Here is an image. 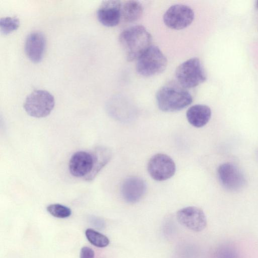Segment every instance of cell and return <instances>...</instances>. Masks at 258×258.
<instances>
[{
  "label": "cell",
  "mask_w": 258,
  "mask_h": 258,
  "mask_svg": "<svg viewBox=\"0 0 258 258\" xmlns=\"http://www.w3.org/2000/svg\"><path fill=\"white\" fill-rule=\"evenodd\" d=\"M147 184L145 181L138 176H132L123 181L120 187V192L123 199L130 204L140 201L145 195Z\"/></svg>",
  "instance_id": "obj_11"
},
{
  "label": "cell",
  "mask_w": 258,
  "mask_h": 258,
  "mask_svg": "<svg viewBox=\"0 0 258 258\" xmlns=\"http://www.w3.org/2000/svg\"><path fill=\"white\" fill-rule=\"evenodd\" d=\"M194 17V12L191 8L184 5L176 4L167 10L163 15V21L169 28L179 30L189 26Z\"/></svg>",
  "instance_id": "obj_7"
},
{
  "label": "cell",
  "mask_w": 258,
  "mask_h": 258,
  "mask_svg": "<svg viewBox=\"0 0 258 258\" xmlns=\"http://www.w3.org/2000/svg\"><path fill=\"white\" fill-rule=\"evenodd\" d=\"M121 6L120 1L102 2L97 11V17L99 22L106 27L117 25L121 18Z\"/></svg>",
  "instance_id": "obj_10"
},
{
  "label": "cell",
  "mask_w": 258,
  "mask_h": 258,
  "mask_svg": "<svg viewBox=\"0 0 258 258\" xmlns=\"http://www.w3.org/2000/svg\"><path fill=\"white\" fill-rule=\"evenodd\" d=\"M85 236L92 245L98 247H106L109 243L107 237L91 228L86 230Z\"/></svg>",
  "instance_id": "obj_17"
},
{
  "label": "cell",
  "mask_w": 258,
  "mask_h": 258,
  "mask_svg": "<svg viewBox=\"0 0 258 258\" xmlns=\"http://www.w3.org/2000/svg\"><path fill=\"white\" fill-rule=\"evenodd\" d=\"M19 25V20L16 17L2 18L0 20L1 32L4 35H7L17 29Z\"/></svg>",
  "instance_id": "obj_19"
},
{
  "label": "cell",
  "mask_w": 258,
  "mask_h": 258,
  "mask_svg": "<svg viewBox=\"0 0 258 258\" xmlns=\"http://www.w3.org/2000/svg\"><path fill=\"white\" fill-rule=\"evenodd\" d=\"M93 158L91 153L78 151L71 157L69 163L70 173L76 177H86L92 171Z\"/></svg>",
  "instance_id": "obj_12"
},
{
  "label": "cell",
  "mask_w": 258,
  "mask_h": 258,
  "mask_svg": "<svg viewBox=\"0 0 258 258\" xmlns=\"http://www.w3.org/2000/svg\"><path fill=\"white\" fill-rule=\"evenodd\" d=\"M177 82L186 89L192 88L203 83L206 75L200 60L193 57L178 66L175 71Z\"/></svg>",
  "instance_id": "obj_3"
},
{
  "label": "cell",
  "mask_w": 258,
  "mask_h": 258,
  "mask_svg": "<svg viewBox=\"0 0 258 258\" xmlns=\"http://www.w3.org/2000/svg\"><path fill=\"white\" fill-rule=\"evenodd\" d=\"M255 5H256V8L258 9V1H256Z\"/></svg>",
  "instance_id": "obj_22"
},
{
  "label": "cell",
  "mask_w": 258,
  "mask_h": 258,
  "mask_svg": "<svg viewBox=\"0 0 258 258\" xmlns=\"http://www.w3.org/2000/svg\"><path fill=\"white\" fill-rule=\"evenodd\" d=\"M167 64V59L161 50L151 45L137 59L136 70L141 76L151 77L163 72Z\"/></svg>",
  "instance_id": "obj_4"
},
{
  "label": "cell",
  "mask_w": 258,
  "mask_h": 258,
  "mask_svg": "<svg viewBox=\"0 0 258 258\" xmlns=\"http://www.w3.org/2000/svg\"><path fill=\"white\" fill-rule=\"evenodd\" d=\"M156 99L159 108L167 112L181 110L192 102V96L187 89L177 81L162 86L156 93Z\"/></svg>",
  "instance_id": "obj_1"
},
{
  "label": "cell",
  "mask_w": 258,
  "mask_h": 258,
  "mask_svg": "<svg viewBox=\"0 0 258 258\" xmlns=\"http://www.w3.org/2000/svg\"><path fill=\"white\" fill-rule=\"evenodd\" d=\"M217 175L222 186L230 191H238L246 185V178L236 165L226 162L221 164L218 168Z\"/></svg>",
  "instance_id": "obj_6"
},
{
  "label": "cell",
  "mask_w": 258,
  "mask_h": 258,
  "mask_svg": "<svg viewBox=\"0 0 258 258\" xmlns=\"http://www.w3.org/2000/svg\"><path fill=\"white\" fill-rule=\"evenodd\" d=\"M93 158L92 171L84 179L91 181L93 180L102 169L109 162L112 156L111 150L105 146L96 147L91 153Z\"/></svg>",
  "instance_id": "obj_15"
},
{
  "label": "cell",
  "mask_w": 258,
  "mask_h": 258,
  "mask_svg": "<svg viewBox=\"0 0 258 258\" xmlns=\"http://www.w3.org/2000/svg\"><path fill=\"white\" fill-rule=\"evenodd\" d=\"M178 221L187 228L195 232L204 230L207 226V218L199 208L189 206L180 209L176 214Z\"/></svg>",
  "instance_id": "obj_9"
},
{
  "label": "cell",
  "mask_w": 258,
  "mask_h": 258,
  "mask_svg": "<svg viewBox=\"0 0 258 258\" xmlns=\"http://www.w3.org/2000/svg\"><path fill=\"white\" fill-rule=\"evenodd\" d=\"M45 46L46 39L44 34L40 31H34L26 37L25 52L31 61L38 63L43 57Z\"/></svg>",
  "instance_id": "obj_13"
},
{
  "label": "cell",
  "mask_w": 258,
  "mask_h": 258,
  "mask_svg": "<svg viewBox=\"0 0 258 258\" xmlns=\"http://www.w3.org/2000/svg\"><path fill=\"white\" fill-rule=\"evenodd\" d=\"M94 251L90 247L88 246L83 247L80 251V258H94Z\"/></svg>",
  "instance_id": "obj_21"
},
{
  "label": "cell",
  "mask_w": 258,
  "mask_h": 258,
  "mask_svg": "<svg viewBox=\"0 0 258 258\" xmlns=\"http://www.w3.org/2000/svg\"><path fill=\"white\" fill-rule=\"evenodd\" d=\"M213 258H241L237 248L231 244L226 243L216 250Z\"/></svg>",
  "instance_id": "obj_18"
},
{
  "label": "cell",
  "mask_w": 258,
  "mask_h": 258,
  "mask_svg": "<svg viewBox=\"0 0 258 258\" xmlns=\"http://www.w3.org/2000/svg\"><path fill=\"white\" fill-rule=\"evenodd\" d=\"M119 41L127 60L139 57L152 45V37L143 26H133L124 30L119 35Z\"/></svg>",
  "instance_id": "obj_2"
},
{
  "label": "cell",
  "mask_w": 258,
  "mask_h": 258,
  "mask_svg": "<svg viewBox=\"0 0 258 258\" xmlns=\"http://www.w3.org/2000/svg\"><path fill=\"white\" fill-rule=\"evenodd\" d=\"M143 12V6L138 1H128L122 4L121 18L126 22L132 23L138 20Z\"/></svg>",
  "instance_id": "obj_16"
},
{
  "label": "cell",
  "mask_w": 258,
  "mask_h": 258,
  "mask_svg": "<svg viewBox=\"0 0 258 258\" xmlns=\"http://www.w3.org/2000/svg\"><path fill=\"white\" fill-rule=\"evenodd\" d=\"M46 209L50 215L56 218H66L72 214L70 208L59 204H50L47 207Z\"/></svg>",
  "instance_id": "obj_20"
},
{
  "label": "cell",
  "mask_w": 258,
  "mask_h": 258,
  "mask_svg": "<svg viewBox=\"0 0 258 258\" xmlns=\"http://www.w3.org/2000/svg\"><path fill=\"white\" fill-rule=\"evenodd\" d=\"M147 169L151 177L158 181H164L172 177L176 171L173 159L163 153H157L149 160Z\"/></svg>",
  "instance_id": "obj_8"
},
{
  "label": "cell",
  "mask_w": 258,
  "mask_h": 258,
  "mask_svg": "<svg viewBox=\"0 0 258 258\" xmlns=\"http://www.w3.org/2000/svg\"><path fill=\"white\" fill-rule=\"evenodd\" d=\"M53 96L44 90H35L26 98L24 108L28 115L36 118L48 115L54 108Z\"/></svg>",
  "instance_id": "obj_5"
},
{
  "label": "cell",
  "mask_w": 258,
  "mask_h": 258,
  "mask_svg": "<svg viewBox=\"0 0 258 258\" xmlns=\"http://www.w3.org/2000/svg\"><path fill=\"white\" fill-rule=\"evenodd\" d=\"M211 115V108L204 104L192 105L188 109L186 113L187 121L196 127H202L207 124L210 120Z\"/></svg>",
  "instance_id": "obj_14"
}]
</instances>
